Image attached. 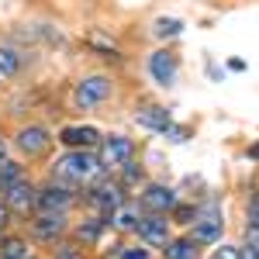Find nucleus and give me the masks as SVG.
Returning <instances> with one entry per match:
<instances>
[{"label":"nucleus","mask_w":259,"mask_h":259,"mask_svg":"<svg viewBox=\"0 0 259 259\" xmlns=\"http://www.w3.org/2000/svg\"><path fill=\"white\" fill-rule=\"evenodd\" d=\"M142 214H145V211L139 207V200L128 197V200L118 207V211L107 218V225H111V232H118V235H135V228H139Z\"/></svg>","instance_id":"16"},{"label":"nucleus","mask_w":259,"mask_h":259,"mask_svg":"<svg viewBox=\"0 0 259 259\" xmlns=\"http://www.w3.org/2000/svg\"><path fill=\"white\" fill-rule=\"evenodd\" d=\"M114 97V76L107 73H83L73 83V107L76 111H97Z\"/></svg>","instance_id":"4"},{"label":"nucleus","mask_w":259,"mask_h":259,"mask_svg":"<svg viewBox=\"0 0 259 259\" xmlns=\"http://www.w3.org/2000/svg\"><path fill=\"white\" fill-rule=\"evenodd\" d=\"M97 156H100V162H104L107 173H118L121 166H128V162L139 156V145H135V139H128V135H121V132H111V135L100 139Z\"/></svg>","instance_id":"8"},{"label":"nucleus","mask_w":259,"mask_h":259,"mask_svg":"<svg viewBox=\"0 0 259 259\" xmlns=\"http://www.w3.org/2000/svg\"><path fill=\"white\" fill-rule=\"evenodd\" d=\"M107 259H156V256H152V249L145 242H118Z\"/></svg>","instance_id":"21"},{"label":"nucleus","mask_w":259,"mask_h":259,"mask_svg":"<svg viewBox=\"0 0 259 259\" xmlns=\"http://www.w3.org/2000/svg\"><path fill=\"white\" fill-rule=\"evenodd\" d=\"M135 239L145 242L149 249H162L166 242L173 239V221H169V214H142L139 228H135Z\"/></svg>","instance_id":"12"},{"label":"nucleus","mask_w":259,"mask_h":259,"mask_svg":"<svg viewBox=\"0 0 259 259\" xmlns=\"http://www.w3.org/2000/svg\"><path fill=\"white\" fill-rule=\"evenodd\" d=\"M107 232H111L107 218H100V214H90V211H87V218H80L73 228H69V239H76L80 245L94 249V245H100V239H104Z\"/></svg>","instance_id":"14"},{"label":"nucleus","mask_w":259,"mask_h":259,"mask_svg":"<svg viewBox=\"0 0 259 259\" xmlns=\"http://www.w3.org/2000/svg\"><path fill=\"white\" fill-rule=\"evenodd\" d=\"M73 221L69 214H56V211H35L28 218V239L31 242H41V245H56L59 239L69 235Z\"/></svg>","instance_id":"6"},{"label":"nucleus","mask_w":259,"mask_h":259,"mask_svg":"<svg viewBox=\"0 0 259 259\" xmlns=\"http://www.w3.org/2000/svg\"><path fill=\"white\" fill-rule=\"evenodd\" d=\"M249 159L259 162V142H252V145H249Z\"/></svg>","instance_id":"30"},{"label":"nucleus","mask_w":259,"mask_h":259,"mask_svg":"<svg viewBox=\"0 0 259 259\" xmlns=\"http://www.w3.org/2000/svg\"><path fill=\"white\" fill-rule=\"evenodd\" d=\"M7 142H11V149H14V156H18L21 162H38L52 152L56 132H52L49 124H41V121H24V124L14 128V135Z\"/></svg>","instance_id":"2"},{"label":"nucleus","mask_w":259,"mask_h":259,"mask_svg":"<svg viewBox=\"0 0 259 259\" xmlns=\"http://www.w3.org/2000/svg\"><path fill=\"white\" fill-rule=\"evenodd\" d=\"M49 177L62 180L69 187H76V190H87L90 183L107 177V169L100 162L97 149H62L59 156L49 162Z\"/></svg>","instance_id":"1"},{"label":"nucleus","mask_w":259,"mask_h":259,"mask_svg":"<svg viewBox=\"0 0 259 259\" xmlns=\"http://www.w3.org/2000/svg\"><path fill=\"white\" fill-rule=\"evenodd\" d=\"M152 35L166 45V41H173V38H180V35H183V21H180V18H156Z\"/></svg>","instance_id":"22"},{"label":"nucleus","mask_w":259,"mask_h":259,"mask_svg":"<svg viewBox=\"0 0 259 259\" xmlns=\"http://www.w3.org/2000/svg\"><path fill=\"white\" fill-rule=\"evenodd\" d=\"M132 118H135V124H139V128L156 132V135H166V132L173 128V114H169L162 104H139Z\"/></svg>","instance_id":"15"},{"label":"nucleus","mask_w":259,"mask_h":259,"mask_svg":"<svg viewBox=\"0 0 259 259\" xmlns=\"http://www.w3.org/2000/svg\"><path fill=\"white\" fill-rule=\"evenodd\" d=\"M242 256H245V259H259V245H245Z\"/></svg>","instance_id":"29"},{"label":"nucleus","mask_w":259,"mask_h":259,"mask_svg":"<svg viewBox=\"0 0 259 259\" xmlns=\"http://www.w3.org/2000/svg\"><path fill=\"white\" fill-rule=\"evenodd\" d=\"M194 218H197V204H187V200H180L177 207L169 211V221H173V225H183V228H190Z\"/></svg>","instance_id":"24"},{"label":"nucleus","mask_w":259,"mask_h":259,"mask_svg":"<svg viewBox=\"0 0 259 259\" xmlns=\"http://www.w3.org/2000/svg\"><path fill=\"white\" fill-rule=\"evenodd\" d=\"M139 207L145 214H169L173 207L180 204V194L169 187V183H159V180H145L142 190L135 194Z\"/></svg>","instance_id":"10"},{"label":"nucleus","mask_w":259,"mask_h":259,"mask_svg":"<svg viewBox=\"0 0 259 259\" xmlns=\"http://www.w3.org/2000/svg\"><path fill=\"white\" fill-rule=\"evenodd\" d=\"M145 69H149V76H152V83L156 87H173L180 76V52L173 49V45H159L149 59H145Z\"/></svg>","instance_id":"11"},{"label":"nucleus","mask_w":259,"mask_h":259,"mask_svg":"<svg viewBox=\"0 0 259 259\" xmlns=\"http://www.w3.org/2000/svg\"><path fill=\"white\" fill-rule=\"evenodd\" d=\"M187 135H190V128H180V124H173V128L166 132V139H169V142H187Z\"/></svg>","instance_id":"26"},{"label":"nucleus","mask_w":259,"mask_h":259,"mask_svg":"<svg viewBox=\"0 0 259 259\" xmlns=\"http://www.w3.org/2000/svg\"><path fill=\"white\" fill-rule=\"evenodd\" d=\"M187 235L197 242V245H218L225 235V214H221L218 200H204L197 204V218L187 228Z\"/></svg>","instance_id":"5"},{"label":"nucleus","mask_w":259,"mask_h":259,"mask_svg":"<svg viewBox=\"0 0 259 259\" xmlns=\"http://www.w3.org/2000/svg\"><path fill=\"white\" fill-rule=\"evenodd\" d=\"M211 259H245V256H242L239 245H225V242H218V249L211 252Z\"/></svg>","instance_id":"25"},{"label":"nucleus","mask_w":259,"mask_h":259,"mask_svg":"<svg viewBox=\"0 0 259 259\" xmlns=\"http://www.w3.org/2000/svg\"><path fill=\"white\" fill-rule=\"evenodd\" d=\"M104 132L94 128V124H62L56 132V142L62 149H97Z\"/></svg>","instance_id":"13"},{"label":"nucleus","mask_w":259,"mask_h":259,"mask_svg":"<svg viewBox=\"0 0 259 259\" xmlns=\"http://www.w3.org/2000/svg\"><path fill=\"white\" fill-rule=\"evenodd\" d=\"M0 259H38L35 242L28 235H0Z\"/></svg>","instance_id":"17"},{"label":"nucleus","mask_w":259,"mask_h":259,"mask_svg":"<svg viewBox=\"0 0 259 259\" xmlns=\"http://www.w3.org/2000/svg\"><path fill=\"white\" fill-rule=\"evenodd\" d=\"M24 177H28V169H24V162L18 156H7V159L0 162V190H7L11 183H18Z\"/></svg>","instance_id":"20"},{"label":"nucleus","mask_w":259,"mask_h":259,"mask_svg":"<svg viewBox=\"0 0 259 259\" xmlns=\"http://www.w3.org/2000/svg\"><path fill=\"white\" fill-rule=\"evenodd\" d=\"M52 259H87V245H80L76 239H59L52 245Z\"/></svg>","instance_id":"23"},{"label":"nucleus","mask_w":259,"mask_h":259,"mask_svg":"<svg viewBox=\"0 0 259 259\" xmlns=\"http://www.w3.org/2000/svg\"><path fill=\"white\" fill-rule=\"evenodd\" d=\"M128 197H132V194L121 187V180L114 177V173H107V177H100L97 183H90L87 190H80V204L90 214H100V218H111Z\"/></svg>","instance_id":"3"},{"label":"nucleus","mask_w":259,"mask_h":259,"mask_svg":"<svg viewBox=\"0 0 259 259\" xmlns=\"http://www.w3.org/2000/svg\"><path fill=\"white\" fill-rule=\"evenodd\" d=\"M24 69V52L14 45H0V80H14Z\"/></svg>","instance_id":"19"},{"label":"nucleus","mask_w":259,"mask_h":259,"mask_svg":"<svg viewBox=\"0 0 259 259\" xmlns=\"http://www.w3.org/2000/svg\"><path fill=\"white\" fill-rule=\"evenodd\" d=\"M162 259H200V245L187 232L183 235H173V239L162 245Z\"/></svg>","instance_id":"18"},{"label":"nucleus","mask_w":259,"mask_h":259,"mask_svg":"<svg viewBox=\"0 0 259 259\" xmlns=\"http://www.w3.org/2000/svg\"><path fill=\"white\" fill-rule=\"evenodd\" d=\"M11 218H14V214H11V211H7V204L0 200V235H4V232L11 228Z\"/></svg>","instance_id":"27"},{"label":"nucleus","mask_w":259,"mask_h":259,"mask_svg":"<svg viewBox=\"0 0 259 259\" xmlns=\"http://www.w3.org/2000/svg\"><path fill=\"white\" fill-rule=\"evenodd\" d=\"M7 156H11V142H7L4 135H0V162L7 159Z\"/></svg>","instance_id":"28"},{"label":"nucleus","mask_w":259,"mask_h":259,"mask_svg":"<svg viewBox=\"0 0 259 259\" xmlns=\"http://www.w3.org/2000/svg\"><path fill=\"white\" fill-rule=\"evenodd\" d=\"M0 200L7 204V211L14 214V218H31L35 211H38V183L35 180H18V183H11L7 190H0Z\"/></svg>","instance_id":"9"},{"label":"nucleus","mask_w":259,"mask_h":259,"mask_svg":"<svg viewBox=\"0 0 259 259\" xmlns=\"http://www.w3.org/2000/svg\"><path fill=\"white\" fill-rule=\"evenodd\" d=\"M80 204V190L62 183V180H45L38 183V211H56V214H73V207Z\"/></svg>","instance_id":"7"}]
</instances>
